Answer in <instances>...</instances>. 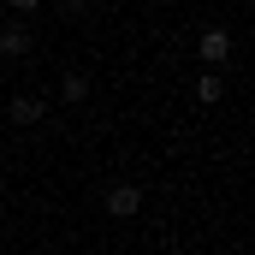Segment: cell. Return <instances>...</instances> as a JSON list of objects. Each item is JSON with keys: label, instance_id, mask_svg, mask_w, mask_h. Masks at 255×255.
Segmentation results:
<instances>
[{"label": "cell", "instance_id": "277c9868", "mask_svg": "<svg viewBox=\"0 0 255 255\" xmlns=\"http://www.w3.org/2000/svg\"><path fill=\"white\" fill-rule=\"evenodd\" d=\"M0 54H6V60H24V54H30V30H24V24H0Z\"/></svg>", "mask_w": 255, "mask_h": 255}, {"label": "cell", "instance_id": "6da1fadb", "mask_svg": "<svg viewBox=\"0 0 255 255\" xmlns=\"http://www.w3.org/2000/svg\"><path fill=\"white\" fill-rule=\"evenodd\" d=\"M6 119L12 125H42L48 119V95H12L6 101Z\"/></svg>", "mask_w": 255, "mask_h": 255}, {"label": "cell", "instance_id": "7a4b0ae2", "mask_svg": "<svg viewBox=\"0 0 255 255\" xmlns=\"http://www.w3.org/2000/svg\"><path fill=\"white\" fill-rule=\"evenodd\" d=\"M196 60L220 71V65L232 60V36H226V30H202V42H196Z\"/></svg>", "mask_w": 255, "mask_h": 255}, {"label": "cell", "instance_id": "5b68a950", "mask_svg": "<svg viewBox=\"0 0 255 255\" xmlns=\"http://www.w3.org/2000/svg\"><path fill=\"white\" fill-rule=\"evenodd\" d=\"M60 101H89V77L83 71H65L60 77Z\"/></svg>", "mask_w": 255, "mask_h": 255}, {"label": "cell", "instance_id": "52a82bcc", "mask_svg": "<svg viewBox=\"0 0 255 255\" xmlns=\"http://www.w3.org/2000/svg\"><path fill=\"white\" fill-rule=\"evenodd\" d=\"M6 6H12V12H36L42 0H6Z\"/></svg>", "mask_w": 255, "mask_h": 255}, {"label": "cell", "instance_id": "8992f818", "mask_svg": "<svg viewBox=\"0 0 255 255\" xmlns=\"http://www.w3.org/2000/svg\"><path fill=\"white\" fill-rule=\"evenodd\" d=\"M196 101H220V77H214V71H208V77L196 83Z\"/></svg>", "mask_w": 255, "mask_h": 255}, {"label": "cell", "instance_id": "ba28073f", "mask_svg": "<svg viewBox=\"0 0 255 255\" xmlns=\"http://www.w3.org/2000/svg\"><path fill=\"white\" fill-rule=\"evenodd\" d=\"M0 24H6V12H0Z\"/></svg>", "mask_w": 255, "mask_h": 255}, {"label": "cell", "instance_id": "3957f363", "mask_svg": "<svg viewBox=\"0 0 255 255\" xmlns=\"http://www.w3.org/2000/svg\"><path fill=\"white\" fill-rule=\"evenodd\" d=\"M136 208H142V190H136V184H113V190H107V214H113V220H130Z\"/></svg>", "mask_w": 255, "mask_h": 255}]
</instances>
